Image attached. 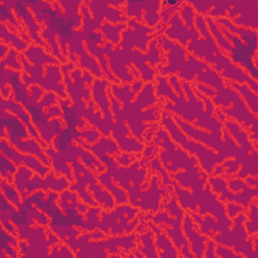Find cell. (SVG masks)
Here are the masks:
<instances>
[{
    "label": "cell",
    "instance_id": "cell-12",
    "mask_svg": "<svg viewBox=\"0 0 258 258\" xmlns=\"http://www.w3.org/2000/svg\"><path fill=\"white\" fill-rule=\"evenodd\" d=\"M0 117H3L8 121L6 127L7 138L10 144L17 148V150L21 153L35 155L44 165L50 166L51 159L48 158L44 151H42L41 146H39V143L34 138H29L30 134L22 121L19 118L12 116L3 108H0Z\"/></svg>",
    "mask_w": 258,
    "mask_h": 258
},
{
    "label": "cell",
    "instance_id": "cell-25",
    "mask_svg": "<svg viewBox=\"0 0 258 258\" xmlns=\"http://www.w3.org/2000/svg\"><path fill=\"white\" fill-rule=\"evenodd\" d=\"M138 238L139 242L142 245V247L139 248L142 254L146 257L157 258L158 254L156 252V247L153 245V232L151 230L147 232H142V234H140Z\"/></svg>",
    "mask_w": 258,
    "mask_h": 258
},
{
    "label": "cell",
    "instance_id": "cell-18",
    "mask_svg": "<svg viewBox=\"0 0 258 258\" xmlns=\"http://www.w3.org/2000/svg\"><path fill=\"white\" fill-rule=\"evenodd\" d=\"M0 149L1 152L6 155L10 160H12L17 167H19L23 163V165L38 173L40 177H45L47 172L51 170L50 166L44 165L41 161H39L36 156L27 155L12 148L5 138H1L0 140Z\"/></svg>",
    "mask_w": 258,
    "mask_h": 258
},
{
    "label": "cell",
    "instance_id": "cell-34",
    "mask_svg": "<svg viewBox=\"0 0 258 258\" xmlns=\"http://www.w3.org/2000/svg\"><path fill=\"white\" fill-rule=\"evenodd\" d=\"M227 185H228L229 189L233 190V191H239L241 189H246L249 187L248 184L241 178H236V179L228 178Z\"/></svg>",
    "mask_w": 258,
    "mask_h": 258
},
{
    "label": "cell",
    "instance_id": "cell-3",
    "mask_svg": "<svg viewBox=\"0 0 258 258\" xmlns=\"http://www.w3.org/2000/svg\"><path fill=\"white\" fill-rule=\"evenodd\" d=\"M74 139L84 148L93 151V153L98 156L99 160L106 164L108 169L106 173L109 176H114V180L119 181L120 185L129 191V202L133 207H139L143 212L150 211L151 214H155L158 211L160 207L161 195H166V190L164 188H158L157 181L159 176L152 175L150 188L146 191L141 190V183L144 181L147 171L144 164L149 160L148 157L142 155L140 162L135 160L129 167H118L116 159L106 154V152H109L112 155H120V148L114 140L108 137H100V140L94 143V145H89L88 143L83 142L77 136Z\"/></svg>",
    "mask_w": 258,
    "mask_h": 258
},
{
    "label": "cell",
    "instance_id": "cell-5",
    "mask_svg": "<svg viewBox=\"0 0 258 258\" xmlns=\"http://www.w3.org/2000/svg\"><path fill=\"white\" fill-rule=\"evenodd\" d=\"M195 26L191 27L189 35L190 41L186 44V51L192 52V55L204 57L209 63H213L214 68L221 73L224 78L236 81L239 84H247L250 89L258 93L257 81L253 80L247 72L241 68L235 67L232 61L223 53H221L214 37L209 33L205 17L198 14L195 18Z\"/></svg>",
    "mask_w": 258,
    "mask_h": 258
},
{
    "label": "cell",
    "instance_id": "cell-14",
    "mask_svg": "<svg viewBox=\"0 0 258 258\" xmlns=\"http://www.w3.org/2000/svg\"><path fill=\"white\" fill-rule=\"evenodd\" d=\"M138 213L136 207L126 204L117 206L110 213L102 210L97 228L108 236L131 234L139 224V218H135Z\"/></svg>",
    "mask_w": 258,
    "mask_h": 258
},
{
    "label": "cell",
    "instance_id": "cell-7",
    "mask_svg": "<svg viewBox=\"0 0 258 258\" xmlns=\"http://www.w3.org/2000/svg\"><path fill=\"white\" fill-rule=\"evenodd\" d=\"M188 4H192L199 13L206 14L207 16L217 17L224 16L235 23L236 26H247L254 30L258 28V1L246 0V1H191L188 0Z\"/></svg>",
    "mask_w": 258,
    "mask_h": 258
},
{
    "label": "cell",
    "instance_id": "cell-13",
    "mask_svg": "<svg viewBox=\"0 0 258 258\" xmlns=\"http://www.w3.org/2000/svg\"><path fill=\"white\" fill-rule=\"evenodd\" d=\"M161 113V125L164 126L168 132L170 133L172 139L179 143L185 150L190 151L192 154L195 153L198 157V160L201 162L202 167L206 170L208 174H212L215 164L223 163L224 157L219 153H215L213 150L206 149L202 144L196 143L192 140H187L186 136L183 135L182 131L177 128L175 122L172 119V116L167 113L165 110L160 109Z\"/></svg>",
    "mask_w": 258,
    "mask_h": 258
},
{
    "label": "cell",
    "instance_id": "cell-16",
    "mask_svg": "<svg viewBox=\"0 0 258 258\" xmlns=\"http://www.w3.org/2000/svg\"><path fill=\"white\" fill-rule=\"evenodd\" d=\"M247 219L245 213H239L234 220V227L230 231L229 229L222 232V234L214 235V241L226 247H234V252L242 254L248 258H258V250H254L253 238L248 237V234L243 225Z\"/></svg>",
    "mask_w": 258,
    "mask_h": 258
},
{
    "label": "cell",
    "instance_id": "cell-2",
    "mask_svg": "<svg viewBox=\"0 0 258 258\" xmlns=\"http://www.w3.org/2000/svg\"><path fill=\"white\" fill-rule=\"evenodd\" d=\"M175 124H177L183 133L190 136L192 139L201 141L209 147H213L219 151L224 158L235 157L234 160H227L221 165L214 167L213 174L218 175L225 172V175L237 173V178L244 179L250 174V176H257L258 166H257V155L258 151L254 147L253 143L248 140V134L246 131L241 130L238 123L234 120H227L225 126L231 132V134L238 140L241 147L232 140L226 128L222 129V137L215 134H210L196 128L184 120H182L177 115H171Z\"/></svg>",
    "mask_w": 258,
    "mask_h": 258
},
{
    "label": "cell",
    "instance_id": "cell-20",
    "mask_svg": "<svg viewBox=\"0 0 258 258\" xmlns=\"http://www.w3.org/2000/svg\"><path fill=\"white\" fill-rule=\"evenodd\" d=\"M182 223V229L186 236L188 243H190L189 250L195 257L201 258L204 256L206 249V241L209 239L207 236H201L198 232L194 230V222L188 213L184 214Z\"/></svg>",
    "mask_w": 258,
    "mask_h": 258
},
{
    "label": "cell",
    "instance_id": "cell-29",
    "mask_svg": "<svg viewBox=\"0 0 258 258\" xmlns=\"http://www.w3.org/2000/svg\"><path fill=\"white\" fill-rule=\"evenodd\" d=\"M1 191L5 195L8 201H10L13 205L17 207V209H20L22 207V199L20 197L19 191H17L14 187L11 186L10 183H8L6 178H1Z\"/></svg>",
    "mask_w": 258,
    "mask_h": 258
},
{
    "label": "cell",
    "instance_id": "cell-19",
    "mask_svg": "<svg viewBox=\"0 0 258 258\" xmlns=\"http://www.w3.org/2000/svg\"><path fill=\"white\" fill-rule=\"evenodd\" d=\"M13 94L10 95L9 99H4L2 96H1V104H0V108H3L7 111H10L12 112L15 116H17L21 121L22 123L26 126L30 136H32V138H34L41 146L42 149H46L48 148L47 146V143L44 142L40 137H39V132L36 130V128L32 125L31 123V120H30V116L28 115V113L24 110L23 106L16 103L14 100H13Z\"/></svg>",
    "mask_w": 258,
    "mask_h": 258
},
{
    "label": "cell",
    "instance_id": "cell-1",
    "mask_svg": "<svg viewBox=\"0 0 258 258\" xmlns=\"http://www.w3.org/2000/svg\"><path fill=\"white\" fill-rule=\"evenodd\" d=\"M124 86L111 84L107 89L111 103V109L116 120V132L113 137L117 140L118 146L125 152H141L144 150L142 134L150 126L142 123L145 121H158L160 111H156L153 106L146 111L145 107L157 103L156 96L153 95L154 85L150 82L143 84V81L135 80Z\"/></svg>",
    "mask_w": 258,
    "mask_h": 258
},
{
    "label": "cell",
    "instance_id": "cell-17",
    "mask_svg": "<svg viewBox=\"0 0 258 258\" xmlns=\"http://www.w3.org/2000/svg\"><path fill=\"white\" fill-rule=\"evenodd\" d=\"M108 85H109L108 79H103V80L96 79L94 80L92 85V97L95 103H97L100 106L103 112L104 118L101 119L100 111H97L94 113V110H89V112L86 114V118L88 119L89 123L97 127L100 132L105 134L107 137H110L111 131H113V135L115 134L116 125L115 123H112L113 116L109 109L111 107V103L105 93V88L108 87Z\"/></svg>",
    "mask_w": 258,
    "mask_h": 258
},
{
    "label": "cell",
    "instance_id": "cell-38",
    "mask_svg": "<svg viewBox=\"0 0 258 258\" xmlns=\"http://www.w3.org/2000/svg\"><path fill=\"white\" fill-rule=\"evenodd\" d=\"M245 182L248 184H250V185H252V186H257L258 185V177L257 176H246L245 177Z\"/></svg>",
    "mask_w": 258,
    "mask_h": 258
},
{
    "label": "cell",
    "instance_id": "cell-33",
    "mask_svg": "<svg viewBox=\"0 0 258 258\" xmlns=\"http://www.w3.org/2000/svg\"><path fill=\"white\" fill-rule=\"evenodd\" d=\"M215 254L216 256H219L222 258H243L242 254H237L233 250H231L229 247H226L221 244L216 245Z\"/></svg>",
    "mask_w": 258,
    "mask_h": 258
},
{
    "label": "cell",
    "instance_id": "cell-4",
    "mask_svg": "<svg viewBox=\"0 0 258 258\" xmlns=\"http://www.w3.org/2000/svg\"><path fill=\"white\" fill-rule=\"evenodd\" d=\"M128 27L122 32V41L119 44L122 49L118 46L115 47V51L119 53H124V55H119L112 52L113 44L110 41L105 42V53L108 55V59H114L124 57V62L122 64L120 80L123 83H133L134 77L128 72L126 64L131 66V62L135 63V68L141 73V81L150 82L153 81L155 70L150 69L145 61H149L151 66H155L158 62L166 64V59L160 57L159 47L157 46L158 35H161L165 31L166 26L158 23L154 27H147L137 22L135 18H130L127 22Z\"/></svg>",
    "mask_w": 258,
    "mask_h": 258
},
{
    "label": "cell",
    "instance_id": "cell-21",
    "mask_svg": "<svg viewBox=\"0 0 258 258\" xmlns=\"http://www.w3.org/2000/svg\"><path fill=\"white\" fill-rule=\"evenodd\" d=\"M147 226L153 234H155V247L158 254V257L161 258H175L178 257L179 254L174 247L173 243L167 238L166 233L162 232L159 227H157L152 221L146 222Z\"/></svg>",
    "mask_w": 258,
    "mask_h": 258
},
{
    "label": "cell",
    "instance_id": "cell-24",
    "mask_svg": "<svg viewBox=\"0 0 258 258\" xmlns=\"http://www.w3.org/2000/svg\"><path fill=\"white\" fill-rule=\"evenodd\" d=\"M0 32H1V41L5 42L8 45L12 44V47L16 48L17 51H24L27 48L28 42L19 38L14 32L9 31L5 23L0 24Z\"/></svg>",
    "mask_w": 258,
    "mask_h": 258
},
{
    "label": "cell",
    "instance_id": "cell-6",
    "mask_svg": "<svg viewBox=\"0 0 258 258\" xmlns=\"http://www.w3.org/2000/svg\"><path fill=\"white\" fill-rule=\"evenodd\" d=\"M19 59L25 71L21 73V79L26 87L38 84L46 91H53L62 99L68 98L64 92L66 85L59 83L62 81V74L58 66L61 62L57 58L46 54L41 46L31 43L19 53Z\"/></svg>",
    "mask_w": 258,
    "mask_h": 258
},
{
    "label": "cell",
    "instance_id": "cell-27",
    "mask_svg": "<svg viewBox=\"0 0 258 258\" xmlns=\"http://www.w3.org/2000/svg\"><path fill=\"white\" fill-rule=\"evenodd\" d=\"M248 218L244 221V227L248 235H256L258 232V208L256 199L250 205V212H246Z\"/></svg>",
    "mask_w": 258,
    "mask_h": 258
},
{
    "label": "cell",
    "instance_id": "cell-22",
    "mask_svg": "<svg viewBox=\"0 0 258 258\" xmlns=\"http://www.w3.org/2000/svg\"><path fill=\"white\" fill-rule=\"evenodd\" d=\"M228 85H230L232 88L236 89L240 94L244 97L246 101V106L250 108V111L253 113V115L258 114V100H257V94L253 92L247 84H239L236 82H228Z\"/></svg>",
    "mask_w": 258,
    "mask_h": 258
},
{
    "label": "cell",
    "instance_id": "cell-11",
    "mask_svg": "<svg viewBox=\"0 0 258 258\" xmlns=\"http://www.w3.org/2000/svg\"><path fill=\"white\" fill-rule=\"evenodd\" d=\"M13 176V185L19 191L21 199H25L27 196H30V194L37 188H41L43 190L51 189L56 192L68 189L72 184V182L64 176L56 178L53 170H50L48 174L45 175V178H41L38 173L33 174L32 170L25 165H20Z\"/></svg>",
    "mask_w": 258,
    "mask_h": 258
},
{
    "label": "cell",
    "instance_id": "cell-28",
    "mask_svg": "<svg viewBox=\"0 0 258 258\" xmlns=\"http://www.w3.org/2000/svg\"><path fill=\"white\" fill-rule=\"evenodd\" d=\"M16 165L13 163L12 160H10L6 155H4L2 152L0 153V172H1V178H6L8 183L13 184L14 182V175L16 173Z\"/></svg>",
    "mask_w": 258,
    "mask_h": 258
},
{
    "label": "cell",
    "instance_id": "cell-30",
    "mask_svg": "<svg viewBox=\"0 0 258 258\" xmlns=\"http://www.w3.org/2000/svg\"><path fill=\"white\" fill-rule=\"evenodd\" d=\"M16 58H19V53L13 47H10L9 52L7 53L5 58L1 59V61H3L5 64H8L10 68L14 69L15 71L20 72L23 69V67H22L21 62L18 61V59H16Z\"/></svg>",
    "mask_w": 258,
    "mask_h": 258
},
{
    "label": "cell",
    "instance_id": "cell-36",
    "mask_svg": "<svg viewBox=\"0 0 258 258\" xmlns=\"http://www.w3.org/2000/svg\"><path fill=\"white\" fill-rule=\"evenodd\" d=\"M215 247H216V242L208 239L206 241V249L204 252V257L206 258H216L215 254Z\"/></svg>",
    "mask_w": 258,
    "mask_h": 258
},
{
    "label": "cell",
    "instance_id": "cell-39",
    "mask_svg": "<svg viewBox=\"0 0 258 258\" xmlns=\"http://www.w3.org/2000/svg\"><path fill=\"white\" fill-rule=\"evenodd\" d=\"M0 258H8V255H7V253H6L5 251L1 250V249H0Z\"/></svg>",
    "mask_w": 258,
    "mask_h": 258
},
{
    "label": "cell",
    "instance_id": "cell-26",
    "mask_svg": "<svg viewBox=\"0 0 258 258\" xmlns=\"http://www.w3.org/2000/svg\"><path fill=\"white\" fill-rule=\"evenodd\" d=\"M127 27H128L127 23H121L116 26H113L108 21H104L103 24L100 25L99 29L103 30L106 39L109 40L112 44H118L120 41L119 32L123 29H126Z\"/></svg>",
    "mask_w": 258,
    "mask_h": 258
},
{
    "label": "cell",
    "instance_id": "cell-23",
    "mask_svg": "<svg viewBox=\"0 0 258 258\" xmlns=\"http://www.w3.org/2000/svg\"><path fill=\"white\" fill-rule=\"evenodd\" d=\"M19 248L16 236L8 234V231L1 225L0 227V249L5 251L8 256L16 258L19 256L17 249Z\"/></svg>",
    "mask_w": 258,
    "mask_h": 258
},
{
    "label": "cell",
    "instance_id": "cell-15",
    "mask_svg": "<svg viewBox=\"0 0 258 258\" xmlns=\"http://www.w3.org/2000/svg\"><path fill=\"white\" fill-rule=\"evenodd\" d=\"M17 237L21 240L18 242L19 246V256L21 257H47V247L55 243L61 244L62 242L53 236L50 230L47 229L46 234L49 240L45 239L44 229L45 227L32 228L30 226H18Z\"/></svg>",
    "mask_w": 258,
    "mask_h": 258
},
{
    "label": "cell",
    "instance_id": "cell-9",
    "mask_svg": "<svg viewBox=\"0 0 258 258\" xmlns=\"http://www.w3.org/2000/svg\"><path fill=\"white\" fill-rule=\"evenodd\" d=\"M137 232L132 233L128 236L122 237H112L106 241H96V242H89V239H104L107 238L108 235L104 234V232L95 231L93 233H85L82 234L78 239L70 242L69 245L72 250L75 251L76 257H108V253L105 250L111 253H119L118 247L124 249L126 252H130L131 249L137 247V244L134 240L137 237Z\"/></svg>",
    "mask_w": 258,
    "mask_h": 258
},
{
    "label": "cell",
    "instance_id": "cell-10",
    "mask_svg": "<svg viewBox=\"0 0 258 258\" xmlns=\"http://www.w3.org/2000/svg\"><path fill=\"white\" fill-rule=\"evenodd\" d=\"M159 208L166 209L170 213V217L166 212H156L155 215L148 213L144 214L145 221L151 219L154 224H160L165 223L173 226V229L171 232H169L167 235L172 240V243L176 249L179 250L180 256L182 257H195L194 254L189 250V243L187 239L183 236L181 231V225L182 220L185 214V211L177 206V198L175 195L171 197L170 202H167L166 200H163V205H161Z\"/></svg>",
    "mask_w": 258,
    "mask_h": 258
},
{
    "label": "cell",
    "instance_id": "cell-31",
    "mask_svg": "<svg viewBox=\"0 0 258 258\" xmlns=\"http://www.w3.org/2000/svg\"><path fill=\"white\" fill-rule=\"evenodd\" d=\"M73 258L74 254L73 252H71L69 245H55L52 249H51V253L49 254V258Z\"/></svg>",
    "mask_w": 258,
    "mask_h": 258
},
{
    "label": "cell",
    "instance_id": "cell-8",
    "mask_svg": "<svg viewBox=\"0 0 258 258\" xmlns=\"http://www.w3.org/2000/svg\"><path fill=\"white\" fill-rule=\"evenodd\" d=\"M205 21L208 28L212 32V36L214 37L215 41L224 49L225 55L230 56L233 62L239 63V66L244 67L247 70V73L250 74L249 76L253 80L257 81L258 72L256 64L253 62V57L257 56V45L246 44L244 41L241 40L239 36L228 31L223 25H220L219 30L218 25L210 16L206 15Z\"/></svg>",
    "mask_w": 258,
    "mask_h": 258
},
{
    "label": "cell",
    "instance_id": "cell-37",
    "mask_svg": "<svg viewBox=\"0 0 258 258\" xmlns=\"http://www.w3.org/2000/svg\"><path fill=\"white\" fill-rule=\"evenodd\" d=\"M9 45L8 44H6L5 42H3V41H1L0 42V58L1 59H3V58H5V56L7 55V53L9 52Z\"/></svg>",
    "mask_w": 258,
    "mask_h": 258
},
{
    "label": "cell",
    "instance_id": "cell-35",
    "mask_svg": "<svg viewBox=\"0 0 258 258\" xmlns=\"http://www.w3.org/2000/svg\"><path fill=\"white\" fill-rule=\"evenodd\" d=\"M248 210L247 209H245L244 207H242L241 205H235V204H233V203H230V202H228L227 203V213H228V218L229 219H231V220H233L239 213H241V212H243V213H245L246 214V212H247Z\"/></svg>",
    "mask_w": 258,
    "mask_h": 258
},
{
    "label": "cell",
    "instance_id": "cell-32",
    "mask_svg": "<svg viewBox=\"0 0 258 258\" xmlns=\"http://www.w3.org/2000/svg\"><path fill=\"white\" fill-rule=\"evenodd\" d=\"M194 15H195V12H194L192 6L183 2V7L180 8L179 16H181L182 20L185 21V26L190 27L194 25Z\"/></svg>",
    "mask_w": 258,
    "mask_h": 258
}]
</instances>
